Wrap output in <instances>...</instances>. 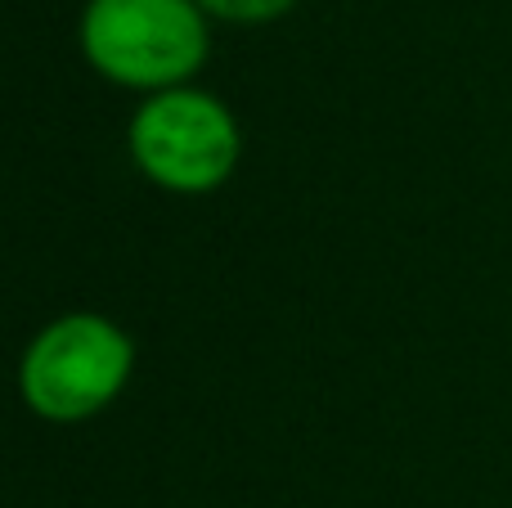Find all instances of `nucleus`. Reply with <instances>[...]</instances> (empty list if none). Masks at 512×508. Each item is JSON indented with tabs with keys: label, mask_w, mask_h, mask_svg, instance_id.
I'll use <instances>...</instances> for the list:
<instances>
[{
	"label": "nucleus",
	"mask_w": 512,
	"mask_h": 508,
	"mask_svg": "<svg viewBox=\"0 0 512 508\" xmlns=\"http://www.w3.org/2000/svg\"><path fill=\"white\" fill-rule=\"evenodd\" d=\"M77 45L99 81L149 99L198 81L212 59V18L198 0H86Z\"/></svg>",
	"instance_id": "nucleus-1"
},
{
	"label": "nucleus",
	"mask_w": 512,
	"mask_h": 508,
	"mask_svg": "<svg viewBox=\"0 0 512 508\" xmlns=\"http://www.w3.org/2000/svg\"><path fill=\"white\" fill-rule=\"evenodd\" d=\"M212 23H234V27H261L283 18L297 0H198Z\"/></svg>",
	"instance_id": "nucleus-4"
},
{
	"label": "nucleus",
	"mask_w": 512,
	"mask_h": 508,
	"mask_svg": "<svg viewBox=\"0 0 512 508\" xmlns=\"http://www.w3.org/2000/svg\"><path fill=\"white\" fill-rule=\"evenodd\" d=\"M135 378V338L99 311L45 320L18 356V401L41 423H90L122 401Z\"/></svg>",
	"instance_id": "nucleus-2"
},
{
	"label": "nucleus",
	"mask_w": 512,
	"mask_h": 508,
	"mask_svg": "<svg viewBox=\"0 0 512 508\" xmlns=\"http://www.w3.org/2000/svg\"><path fill=\"white\" fill-rule=\"evenodd\" d=\"M126 153L153 189L176 198H207L234 180L243 162L239 113L216 90L176 86L135 104L126 122Z\"/></svg>",
	"instance_id": "nucleus-3"
}]
</instances>
